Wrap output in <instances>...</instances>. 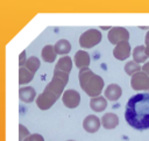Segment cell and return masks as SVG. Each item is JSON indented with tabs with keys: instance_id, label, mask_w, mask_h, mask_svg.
<instances>
[{
	"instance_id": "cell-1",
	"label": "cell",
	"mask_w": 149,
	"mask_h": 141,
	"mask_svg": "<svg viewBox=\"0 0 149 141\" xmlns=\"http://www.w3.org/2000/svg\"><path fill=\"white\" fill-rule=\"evenodd\" d=\"M125 119L134 129H149V93H137L128 99L125 110Z\"/></svg>"
},
{
	"instance_id": "cell-2",
	"label": "cell",
	"mask_w": 149,
	"mask_h": 141,
	"mask_svg": "<svg viewBox=\"0 0 149 141\" xmlns=\"http://www.w3.org/2000/svg\"><path fill=\"white\" fill-rule=\"evenodd\" d=\"M68 82H69V73L54 70V76L51 82L44 87L43 92L36 99V104L38 108L42 111L49 110L62 96Z\"/></svg>"
},
{
	"instance_id": "cell-3",
	"label": "cell",
	"mask_w": 149,
	"mask_h": 141,
	"mask_svg": "<svg viewBox=\"0 0 149 141\" xmlns=\"http://www.w3.org/2000/svg\"><path fill=\"white\" fill-rule=\"evenodd\" d=\"M78 78L80 87L87 96H90L91 98L100 96L105 85V82L100 76L95 75L91 69L85 68L79 70Z\"/></svg>"
},
{
	"instance_id": "cell-4",
	"label": "cell",
	"mask_w": 149,
	"mask_h": 141,
	"mask_svg": "<svg viewBox=\"0 0 149 141\" xmlns=\"http://www.w3.org/2000/svg\"><path fill=\"white\" fill-rule=\"evenodd\" d=\"M101 38H102V35L98 29H88L80 35L79 45L81 48L90 49V48H93L97 44H99Z\"/></svg>"
},
{
	"instance_id": "cell-5",
	"label": "cell",
	"mask_w": 149,
	"mask_h": 141,
	"mask_svg": "<svg viewBox=\"0 0 149 141\" xmlns=\"http://www.w3.org/2000/svg\"><path fill=\"white\" fill-rule=\"evenodd\" d=\"M107 38L112 44H119L121 42H128L129 31L123 27H112L107 34Z\"/></svg>"
},
{
	"instance_id": "cell-6",
	"label": "cell",
	"mask_w": 149,
	"mask_h": 141,
	"mask_svg": "<svg viewBox=\"0 0 149 141\" xmlns=\"http://www.w3.org/2000/svg\"><path fill=\"white\" fill-rule=\"evenodd\" d=\"M130 85L136 91H147L149 90V76L143 71H139L132 76Z\"/></svg>"
},
{
	"instance_id": "cell-7",
	"label": "cell",
	"mask_w": 149,
	"mask_h": 141,
	"mask_svg": "<svg viewBox=\"0 0 149 141\" xmlns=\"http://www.w3.org/2000/svg\"><path fill=\"white\" fill-rule=\"evenodd\" d=\"M62 101L68 108H76L80 103V94L76 90H66L62 96Z\"/></svg>"
},
{
	"instance_id": "cell-8",
	"label": "cell",
	"mask_w": 149,
	"mask_h": 141,
	"mask_svg": "<svg viewBox=\"0 0 149 141\" xmlns=\"http://www.w3.org/2000/svg\"><path fill=\"white\" fill-rule=\"evenodd\" d=\"M113 56L119 61H125L130 56V44L129 42H121L113 49Z\"/></svg>"
},
{
	"instance_id": "cell-9",
	"label": "cell",
	"mask_w": 149,
	"mask_h": 141,
	"mask_svg": "<svg viewBox=\"0 0 149 141\" xmlns=\"http://www.w3.org/2000/svg\"><path fill=\"white\" fill-rule=\"evenodd\" d=\"M100 125H101V121L99 120V118L97 115H93V114L87 115L84 119V121H83V128L87 133H95V132H98L99 128H100Z\"/></svg>"
},
{
	"instance_id": "cell-10",
	"label": "cell",
	"mask_w": 149,
	"mask_h": 141,
	"mask_svg": "<svg viewBox=\"0 0 149 141\" xmlns=\"http://www.w3.org/2000/svg\"><path fill=\"white\" fill-rule=\"evenodd\" d=\"M91 63V58H90V55L84 51V50H78L74 55V64L76 66L81 70V69H85V68H88Z\"/></svg>"
},
{
	"instance_id": "cell-11",
	"label": "cell",
	"mask_w": 149,
	"mask_h": 141,
	"mask_svg": "<svg viewBox=\"0 0 149 141\" xmlns=\"http://www.w3.org/2000/svg\"><path fill=\"white\" fill-rule=\"evenodd\" d=\"M121 94H122V89L118 84H109L105 90V98L111 101L118 100L121 97Z\"/></svg>"
},
{
	"instance_id": "cell-12",
	"label": "cell",
	"mask_w": 149,
	"mask_h": 141,
	"mask_svg": "<svg viewBox=\"0 0 149 141\" xmlns=\"http://www.w3.org/2000/svg\"><path fill=\"white\" fill-rule=\"evenodd\" d=\"M19 97H20V100L23 101V103H31L35 100V97H36V91L34 90V87L31 86H26V87H21L19 90Z\"/></svg>"
},
{
	"instance_id": "cell-13",
	"label": "cell",
	"mask_w": 149,
	"mask_h": 141,
	"mask_svg": "<svg viewBox=\"0 0 149 141\" xmlns=\"http://www.w3.org/2000/svg\"><path fill=\"white\" fill-rule=\"evenodd\" d=\"M101 125L106 129H114L119 125V118L114 113H106L101 118Z\"/></svg>"
},
{
	"instance_id": "cell-14",
	"label": "cell",
	"mask_w": 149,
	"mask_h": 141,
	"mask_svg": "<svg viewBox=\"0 0 149 141\" xmlns=\"http://www.w3.org/2000/svg\"><path fill=\"white\" fill-rule=\"evenodd\" d=\"M72 69V59L71 57L69 56H62L58 62L56 63V66H55V70L57 71H63V72H66L69 73Z\"/></svg>"
},
{
	"instance_id": "cell-15",
	"label": "cell",
	"mask_w": 149,
	"mask_h": 141,
	"mask_svg": "<svg viewBox=\"0 0 149 141\" xmlns=\"http://www.w3.org/2000/svg\"><path fill=\"white\" fill-rule=\"evenodd\" d=\"M90 107L94 111V112H101L107 107V100L106 98L98 96L94 98H91L90 100Z\"/></svg>"
},
{
	"instance_id": "cell-16",
	"label": "cell",
	"mask_w": 149,
	"mask_h": 141,
	"mask_svg": "<svg viewBox=\"0 0 149 141\" xmlns=\"http://www.w3.org/2000/svg\"><path fill=\"white\" fill-rule=\"evenodd\" d=\"M54 48H55V51H56L57 55L66 56V54H69L70 50H71V44H70V42L68 40L62 38V40H59V41L56 42V44L54 45Z\"/></svg>"
},
{
	"instance_id": "cell-17",
	"label": "cell",
	"mask_w": 149,
	"mask_h": 141,
	"mask_svg": "<svg viewBox=\"0 0 149 141\" xmlns=\"http://www.w3.org/2000/svg\"><path fill=\"white\" fill-rule=\"evenodd\" d=\"M132 55H133L134 62H136L137 64L144 63L147 61V58H148V56L146 54V45H137V47H135Z\"/></svg>"
},
{
	"instance_id": "cell-18",
	"label": "cell",
	"mask_w": 149,
	"mask_h": 141,
	"mask_svg": "<svg viewBox=\"0 0 149 141\" xmlns=\"http://www.w3.org/2000/svg\"><path fill=\"white\" fill-rule=\"evenodd\" d=\"M42 58L43 61H45L47 63H52L55 62L56 59V51H55V48L54 45H45L43 49H42Z\"/></svg>"
},
{
	"instance_id": "cell-19",
	"label": "cell",
	"mask_w": 149,
	"mask_h": 141,
	"mask_svg": "<svg viewBox=\"0 0 149 141\" xmlns=\"http://www.w3.org/2000/svg\"><path fill=\"white\" fill-rule=\"evenodd\" d=\"M33 78H34V72L29 71L26 66H22L19 69V84L20 85H23V84L31 82Z\"/></svg>"
},
{
	"instance_id": "cell-20",
	"label": "cell",
	"mask_w": 149,
	"mask_h": 141,
	"mask_svg": "<svg viewBox=\"0 0 149 141\" xmlns=\"http://www.w3.org/2000/svg\"><path fill=\"white\" fill-rule=\"evenodd\" d=\"M40 59L37 58V57H35V56H31V57H29V58H27V62H26V64H24V66L29 70V71H31V72H36L37 70H38V68H40Z\"/></svg>"
},
{
	"instance_id": "cell-21",
	"label": "cell",
	"mask_w": 149,
	"mask_h": 141,
	"mask_svg": "<svg viewBox=\"0 0 149 141\" xmlns=\"http://www.w3.org/2000/svg\"><path fill=\"white\" fill-rule=\"evenodd\" d=\"M141 66H140V64H137L136 62H134V61H129L128 63H126V65H125V72L127 73V75H129V76H133V75H135L136 72H139V71H141Z\"/></svg>"
},
{
	"instance_id": "cell-22",
	"label": "cell",
	"mask_w": 149,
	"mask_h": 141,
	"mask_svg": "<svg viewBox=\"0 0 149 141\" xmlns=\"http://www.w3.org/2000/svg\"><path fill=\"white\" fill-rule=\"evenodd\" d=\"M29 135H30L29 131L22 124H20L19 125V141H24V139L28 138Z\"/></svg>"
},
{
	"instance_id": "cell-23",
	"label": "cell",
	"mask_w": 149,
	"mask_h": 141,
	"mask_svg": "<svg viewBox=\"0 0 149 141\" xmlns=\"http://www.w3.org/2000/svg\"><path fill=\"white\" fill-rule=\"evenodd\" d=\"M24 141H44V138L41 134H30L28 138L24 139Z\"/></svg>"
},
{
	"instance_id": "cell-24",
	"label": "cell",
	"mask_w": 149,
	"mask_h": 141,
	"mask_svg": "<svg viewBox=\"0 0 149 141\" xmlns=\"http://www.w3.org/2000/svg\"><path fill=\"white\" fill-rule=\"evenodd\" d=\"M26 62H27V58H26V51L23 50V51L21 52L20 57H19V65H20V68H22V66L26 64Z\"/></svg>"
},
{
	"instance_id": "cell-25",
	"label": "cell",
	"mask_w": 149,
	"mask_h": 141,
	"mask_svg": "<svg viewBox=\"0 0 149 141\" xmlns=\"http://www.w3.org/2000/svg\"><path fill=\"white\" fill-rule=\"evenodd\" d=\"M142 71L149 76V61H148V62H146V63L143 64V66H142Z\"/></svg>"
},
{
	"instance_id": "cell-26",
	"label": "cell",
	"mask_w": 149,
	"mask_h": 141,
	"mask_svg": "<svg viewBox=\"0 0 149 141\" xmlns=\"http://www.w3.org/2000/svg\"><path fill=\"white\" fill-rule=\"evenodd\" d=\"M144 41H146V44H149V30H148V33H147V35H146Z\"/></svg>"
},
{
	"instance_id": "cell-27",
	"label": "cell",
	"mask_w": 149,
	"mask_h": 141,
	"mask_svg": "<svg viewBox=\"0 0 149 141\" xmlns=\"http://www.w3.org/2000/svg\"><path fill=\"white\" fill-rule=\"evenodd\" d=\"M146 54L149 57V44H146Z\"/></svg>"
},
{
	"instance_id": "cell-28",
	"label": "cell",
	"mask_w": 149,
	"mask_h": 141,
	"mask_svg": "<svg viewBox=\"0 0 149 141\" xmlns=\"http://www.w3.org/2000/svg\"><path fill=\"white\" fill-rule=\"evenodd\" d=\"M68 141H73V140H68Z\"/></svg>"
}]
</instances>
